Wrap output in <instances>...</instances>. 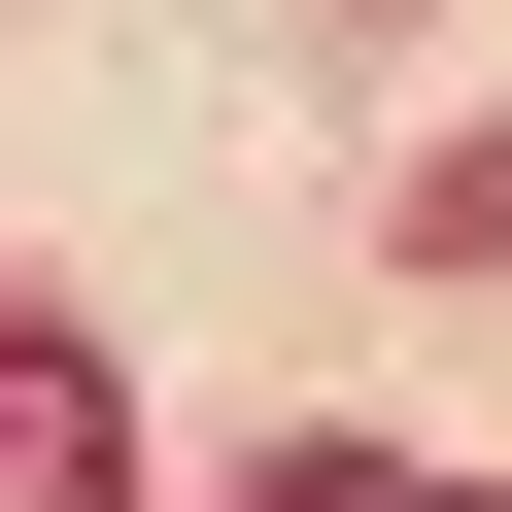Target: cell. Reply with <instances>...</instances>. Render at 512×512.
Here are the masks:
<instances>
[{"label": "cell", "instance_id": "6da1fadb", "mask_svg": "<svg viewBox=\"0 0 512 512\" xmlns=\"http://www.w3.org/2000/svg\"><path fill=\"white\" fill-rule=\"evenodd\" d=\"M0 512H137V410H103V342H35V308H0Z\"/></svg>", "mask_w": 512, "mask_h": 512}, {"label": "cell", "instance_id": "7a4b0ae2", "mask_svg": "<svg viewBox=\"0 0 512 512\" xmlns=\"http://www.w3.org/2000/svg\"><path fill=\"white\" fill-rule=\"evenodd\" d=\"M274 512H512V478H410V444H308Z\"/></svg>", "mask_w": 512, "mask_h": 512}]
</instances>
